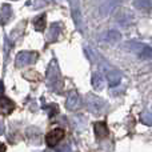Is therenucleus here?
<instances>
[{
	"label": "nucleus",
	"instance_id": "1",
	"mask_svg": "<svg viewBox=\"0 0 152 152\" xmlns=\"http://www.w3.org/2000/svg\"><path fill=\"white\" fill-rule=\"evenodd\" d=\"M64 136H66V131L63 128H53L45 135V144L53 148L64 139Z\"/></svg>",
	"mask_w": 152,
	"mask_h": 152
},
{
	"label": "nucleus",
	"instance_id": "2",
	"mask_svg": "<svg viewBox=\"0 0 152 152\" xmlns=\"http://www.w3.org/2000/svg\"><path fill=\"white\" fill-rule=\"evenodd\" d=\"M15 103L5 96H0V115H10L15 110Z\"/></svg>",
	"mask_w": 152,
	"mask_h": 152
},
{
	"label": "nucleus",
	"instance_id": "4",
	"mask_svg": "<svg viewBox=\"0 0 152 152\" xmlns=\"http://www.w3.org/2000/svg\"><path fill=\"white\" fill-rule=\"evenodd\" d=\"M45 26H47V19H45V15L39 16V18L35 20V28H36L37 31L43 32L45 29Z\"/></svg>",
	"mask_w": 152,
	"mask_h": 152
},
{
	"label": "nucleus",
	"instance_id": "3",
	"mask_svg": "<svg viewBox=\"0 0 152 152\" xmlns=\"http://www.w3.org/2000/svg\"><path fill=\"white\" fill-rule=\"evenodd\" d=\"M94 131H95V135H96L97 139H104V137L108 136V127L105 123H103V121H97V123H95L94 126Z\"/></svg>",
	"mask_w": 152,
	"mask_h": 152
},
{
	"label": "nucleus",
	"instance_id": "5",
	"mask_svg": "<svg viewBox=\"0 0 152 152\" xmlns=\"http://www.w3.org/2000/svg\"><path fill=\"white\" fill-rule=\"evenodd\" d=\"M0 152H5V145L3 143H0Z\"/></svg>",
	"mask_w": 152,
	"mask_h": 152
}]
</instances>
